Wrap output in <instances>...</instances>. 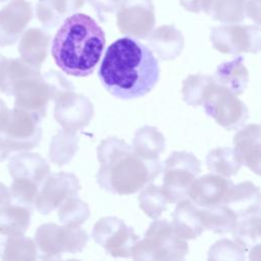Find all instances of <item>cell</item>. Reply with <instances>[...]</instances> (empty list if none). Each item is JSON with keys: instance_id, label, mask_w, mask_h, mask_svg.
<instances>
[{"instance_id": "83f0119b", "label": "cell", "mask_w": 261, "mask_h": 261, "mask_svg": "<svg viewBox=\"0 0 261 261\" xmlns=\"http://www.w3.org/2000/svg\"><path fill=\"white\" fill-rule=\"evenodd\" d=\"M140 206L152 218L158 217L168 203L163 189L154 185L146 187L139 197Z\"/></svg>"}, {"instance_id": "d590c367", "label": "cell", "mask_w": 261, "mask_h": 261, "mask_svg": "<svg viewBox=\"0 0 261 261\" xmlns=\"http://www.w3.org/2000/svg\"><path fill=\"white\" fill-rule=\"evenodd\" d=\"M7 62H8V58H6L2 54H0V91L2 90L3 85H4Z\"/></svg>"}, {"instance_id": "9c48e42d", "label": "cell", "mask_w": 261, "mask_h": 261, "mask_svg": "<svg viewBox=\"0 0 261 261\" xmlns=\"http://www.w3.org/2000/svg\"><path fill=\"white\" fill-rule=\"evenodd\" d=\"M210 39L213 46L223 53L258 52L260 30L253 25H222L211 30Z\"/></svg>"}, {"instance_id": "8d00e7d4", "label": "cell", "mask_w": 261, "mask_h": 261, "mask_svg": "<svg viewBox=\"0 0 261 261\" xmlns=\"http://www.w3.org/2000/svg\"><path fill=\"white\" fill-rule=\"evenodd\" d=\"M10 152H11L10 149L7 147L4 140L0 137V162L3 161L4 159H6Z\"/></svg>"}, {"instance_id": "9a60e30c", "label": "cell", "mask_w": 261, "mask_h": 261, "mask_svg": "<svg viewBox=\"0 0 261 261\" xmlns=\"http://www.w3.org/2000/svg\"><path fill=\"white\" fill-rule=\"evenodd\" d=\"M238 218L260 212L259 190L250 182L232 187L224 203Z\"/></svg>"}, {"instance_id": "4316f807", "label": "cell", "mask_w": 261, "mask_h": 261, "mask_svg": "<svg viewBox=\"0 0 261 261\" xmlns=\"http://www.w3.org/2000/svg\"><path fill=\"white\" fill-rule=\"evenodd\" d=\"M247 3V0H212L208 14L219 21H241L246 16Z\"/></svg>"}, {"instance_id": "d6986e66", "label": "cell", "mask_w": 261, "mask_h": 261, "mask_svg": "<svg viewBox=\"0 0 261 261\" xmlns=\"http://www.w3.org/2000/svg\"><path fill=\"white\" fill-rule=\"evenodd\" d=\"M31 213L28 207L6 204L0 207V234L4 237L23 234L30 225Z\"/></svg>"}, {"instance_id": "277c9868", "label": "cell", "mask_w": 261, "mask_h": 261, "mask_svg": "<svg viewBox=\"0 0 261 261\" xmlns=\"http://www.w3.org/2000/svg\"><path fill=\"white\" fill-rule=\"evenodd\" d=\"M187 243L176 233L172 224L166 220L154 221L145 239L136 243L132 250L134 259L178 260L188 253Z\"/></svg>"}, {"instance_id": "7a4b0ae2", "label": "cell", "mask_w": 261, "mask_h": 261, "mask_svg": "<svg viewBox=\"0 0 261 261\" xmlns=\"http://www.w3.org/2000/svg\"><path fill=\"white\" fill-rule=\"evenodd\" d=\"M104 45L102 28L89 15L74 13L65 18L58 29L51 53L57 66L65 73L87 76L94 71Z\"/></svg>"}, {"instance_id": "d4e9b609", "label": "cell", "mask_w": 261, "mask_h": 261, "mask_svg": "<svg viewBox=\"0 0 261 261\" xmlns=\"http://www.w3.org/2000/svg\"><path fill=\"white\" fill-rule=\"evenodd\" d=\"M207 165L212 172L229 176L238 172L241 166V161L232 149L219 148L208 154Z\"/></svg>"}, {"instance_id": "5b68a950", "label": "cell", "mask_w": 261, "mask_h": 261, "mask_svg": "<svg viewBox=\"0 0 261 261\" xmlns=\"http://www.w3.org/2000/svg\"><path fill=\"white\" fill-rule=\"evenodd\" d=\"M202 103L206 112L227 129L242 125L248 118L246 106L231 92L213 80L204 89Z\"/></svg>"}, {"instance_id": "8fae6325", "label": "cell", "mask_w": 261, "mask_h": 261, "mask_svg": "<svg viewBox=\"0 0 261 261\" xmlns=\"http://www.w3.org/2000/svg\"><path fill=\"white\" fill-rule=\"evenodd\" d=\"M33 17L32 4L11 0L0 10V46L13 45Z\"/></svg>"}, {"instance_id": "6da1fadb", "label": "cell", "mask_w": 261, "mask_h": 261, "mask_svg": "<svg viewBox=\"0 0 261 261\" xmlns=\"http://www.w3.org/2000/svg\"><path fill=\"white\" fill-rule=\"evenodd\" d=\"M159 72L153 52L140 41L124 37L107 48L98 75L111 95L129 100L148 94L157 84Z\"/></svg>"}, {"instance_id": "8992f818", "label": "cell", "mask_w": 261, "mask_h": 261, "mask_svg": "<svg viewBox=\"0 0 261 261\" xmlns=\"http://www.w3.org/2000/svg\"><path fill=\"white\" fill-rule=\"evenodd\" d=\"M200 172V162L193 154L174 152L165 162L163 192L168 202H178L188 196V191Z\"/></svg>"}, {"instance_id": "74e56055", "label": "cell", "mask_w": 261, "mask_h": 261, "mask_svg": "<svg viewBox=\"0 0 261 261\" xmlns=\"http://www.w3.org/2000/svg\"><path fill=\"white\" fill-rule=\"evenodd\" d=\"M4 1H6V0H0V3H1V2H4Z\"/></svg>"}, {"instance_id": "f546056e", "label": "cell", "mask_w": 261, "mask_h": 261, "mask_svg": "<svg viewBox=\"0 0 261 261\" xmlns=\"http://www.w3.org/2000/svg\"><path fill=\"white\" fill-rule=\"evenodd\" d=\"M259 213L244 216L237 220L233 229V237L242 243V245H247L249 242H254V240L259 238Z\"/></svg>"}, {"instance_id": "7c38bea8", "label": "cell", "mask_w": 261, "mask_h": 261, "mask_svg": "<svg viewBox=\"0 0 261 261\" xmlns=\"http://www.w3.org/2000/svg\"><path fill=\"white\" fill-rule=\"evenodd\" d=\"M232 187L230 180L218 175L208 174L194 179L188 191V196L199 206L211 207L224 204Z\"/></svg>"}, {"instance_id": "52a82bcc", "label": "cell", "mask_w": 261, "mask_h": 261, "mask_svg": "<svg viewBox=\"0 0 261 261\" xmlns=\"http://www.w3.org/2000/svg\"><path fill=\"white\" fill-rule=\"evenodd\" d=\"M40 117L20 107L10 110L8 121L1 135L10 151L35 148L41 139Z\"/></svg>"}, {"instance_id": "484cf974", "label": "cell", "mask_w": 261, "mask_h": 261, "mask_svg": "<svg viewBox=\"0 0 261 261\" xmlns=\"http://www.w3.org/2000/svg\"><path fill=\"white\" fill-rule=\"evenodd\" d=\"M258 125H250L243 132L239 133L234 138V144H236V154L238 155L241 163L245 162L247 165L250 166V168L255 170L254 163L259 168V164H257L253 158L255 155L257 158H259V147H253L254 145H259V135L256 136V138L252 139L253 134L258 129Z\"/></svg>"}, {"instance_id": "603a6c76", "label": "cell", "mask_w": 261, "mask_h": 261, "mask_svg": "<svg viewBox=\"0 0 261 261\" xmlns=\"http://www.w3.org/2000/svg\"><path fill=\"white\" fill-rule=\"evenodd\" d=\"M67 174H54L47 178L44 184L42 191L37 195L35 204L37 209L44 214L52 211L59 202L64 198L65 185L67 184L66 179Z\"/></svg>"}, {"instance_id": "4dcf8cb0", "label": "cell", "mask_w": 261, "mask_h": 261, "mask_svg": "<svg viewBox=\"0 0 261 261\" xmlns=\"http://www.w3.org/2000/svg\"><path fill=\"white\" fill-rule=\"evenodd\" d=\"M212 79L207 75H191L184 84V97L190 105H199L202 103V96L206 85Z\"/></svg>"}, {"instance_id": "3957f363", "label": "cell", "mask_w": 261, "mask_h": 261, "mask_svg": "<svg viewBox=\"0 0 261 261\" xmlns=\"http://www.w3.org/2000/svg\"><path fill=\"white\" fill-rule=\"evenodd\" d=\"M99 185L117 194H130L153 179L161 170L156 159L139 155L127 144L109 138L98 147Z\"/></svg>"}, {"instance_id": "30bf717a", "label": "cell", "mask_w": 261, "mask_h": 261, "mask_svg": "<svg viewBox=\"0 0 261 261\" xmlns=\"http://www.w3.org/2000/svg\"><path fill=\"white\" fill-rule=\"evenodd\" d=\"M155 22L151 0H122L118 5L117 24L119 30L138 38H145Z\"/></svg>"}, {"instance_id": "e575fe53", "label": "cell", "mask_w": 261, "mask_h": 261, "mask_svg": "<svg viewBox=\"0 0 261 261\" xmlns=\"http://www.w3.org/2000/svg\"><path fill=\"white\" fill-rule=\"evenodd\" d=\"M9 203H11L9 190L7 189L6 186L0 182V207Z\"/></svg>"}, {"instance_id": "44dd1931", "label": "cell", "mask_w": 261, "mask_h": 261, "mask_svg": "<svg viewBox=\"0 0 261 261\" xmlns=\"http://www.w3.org/2000/svg\"><path fill=\"white\" fill-rule=\"evenodd\" d=\"M204 227L214 232L224 233L231 230L238 220L236 213L225 204H218L199 210Z\"/></svg>"}, {"instance_id": "cb8c5ba5", "label": "cell", "mask_w": 261, "mask_h": 261, "mask_svg": "<svg viewBox=\"0 0 261 261\" xmlns=\"http://www.w3.org/2000/svg\"><path fill=\"white\" fill-rule=\"evenodd\" d=\"M2 246L1 259L3 260H34L37 250L33 240L23 234L5 237Z\"/></svg>"}, {"instance_id": "4fadbf2b", "label": "cell", "mask_w": 261, "mask_h": 261, "mask_svg": "<svg viewBox=\"0 0 261 261\" xmlns=\"http://www.w3.org/2000/svg\"><path fill=\"white\" fill-rule=\"evenodd\" d=\"M49 41L50 36L45 31L38 28L27 30L19 41L20 59L39 69L47 56Z\"/></svg>"}, {"instance_id": "1f68e13d", "label": "cell", "mask_w": 261, "mask_h": 261, "mask_svg": "<svg viewBox=\"0 0 261 261\" xmlns=\"http://www.w3.org/2000/svg\"><path fill=\"white\" fill-rule=\"evenodd\" d=\"M179 3L191 12H200L203 10L208 14L212 0H179Z\"/></svg>"}, {"instance_id": "ba28073f", "label": "cell", "mask_w": 261, "mask_h": 261, "mask_svg": "<svg viewBox=\"0 0 261 261\" xmlns=\"http://www.w3.org/2000/svg\"><path fill=\"white\" fill-rule=\"evenodd\" d=\"M94 240L112 256L127 257L137 243L134 230L114 217L101 218L94 226Z\"/></svg>"}, {"instance_id": "2e32d148", "label": "cell", "mask_w": 261, "mask_h": 261, "mask_svg": "<svg viewBox=\"0 0 261 261\" xmlns=\"http://www.w3.org/2000/svg\"><path fill=\"white\" fill-rule=\"evenodd\" d=\"M172 226L181 239H195L204 229L199 209L189 200L177 204L173 213Z\"/></svg>"}, {"instance_id": "e0dca14e", "label": "cell", "mask_w": 261, "mask_h": 261, "mask_svg": "<svg viewBox=\"0 0 261 261\" xmlns=\"http://www.w3.org/2000/svg\"><path fill=\"white\" fill-rule=\"evenodd\" d=\"M243 60V57L239 56L232 61L220 64L212 80L232 94L239 95L243 93L248 83V72Z\"/></svg>"}, {"instance_id": "836d02e7", "label": "cell", "mask_w": 261, "mask_h": 261, "mask_svg": "<svg viewBox=\"0 0 261 261\" xmlns=\"http://www.w3.org/2000/svg\"><path fill=\"white\" fill-rule=\"evenodd\" d=\"M9 113H10V109H8L6 104L0 99V137L8 121Z\"/></svg>"}, {"instance_id": "7402d4cb", "label": "cell", "mask_w": 261, "mask_h": 261, "mask_svg": "<svg viewBox=\"0 0 261 261\" xmlns=\"http://www.w3.org/2000/svg\"><path fill=\"white\" fill-rule=\"evenodd\" d=\"M150 43L162 59H170L179 54L182 48V36L174 27L163 25L152 34Z\"/></svg>"}, {"instance_id": "ac0fdd59", "label": "cell", "mask_w": 261, "mask_h": 261, "mask_svg": "<svg viewBox=\"0 0 261 261\" xmlns=\"http://www.w3.org/2000/svg\"><path fill=\"white\" fill-rule=\"evenodd\" d=\"M71 230L55 224H43L36 232V243L43 254L55 255L69 250V233Z\"/></svg>"}, {"instance_id": "5bb4252c", "label": "cell", "mask_w": 261, "mask_h": 261, "mask_svg": "<svg viewBox=\"0 0 261 261\" xmlns=\"http://www.w3.org/2000/svg\"><path fill=\"white\" fill-rule=\"evenodd\" d=\"M8 169L12 178H25L37 184L49 172L47 162L38 154L21 153L13 156L9 163Z\"/></svg>"}, {"instance_id": "d6a6232c", "label": "cell", "mask_w": 261, "mask_h": 261, "mask_svg": "<svg viewBox=\"0 0 261 261\" xmlns=\"http://www.w3.org/2000/svg\"><path fill=\"white\" fill-rule=\"evenodd\" d=\"M99 13L112 12L118 7L122 0H88Z\"/></svg>"}, {"instance_id": "ffe728a7", "label": "cell", "mask_w": 261, "mask_h": 261, "mask_svg": "<svg viewBox=\"0 0 261 261\" xmlns=\"http://www.w3.org/2000/svg\"><path fill=\"white\" fill-rule=\"evenodd\" d=\"M84 5V0H38L36 11L39 20L46 27H55L62 17Z\"/></svg>"}, {"instance_id": "f1b7e54d", "label": "cell", "mask_w": 261, "mask_h": 261, "mask_svg": "<svg viewBox=\"0 0 261 261\" xmlns=\"http://www.w3.org/2000/svg\"><path fill=\"white\" fill-rule=\"evenodd\" d=\"M9 193L16 204L31 207L38 195V184L25 178H13Z\"/></svg>"}]
</instances>
